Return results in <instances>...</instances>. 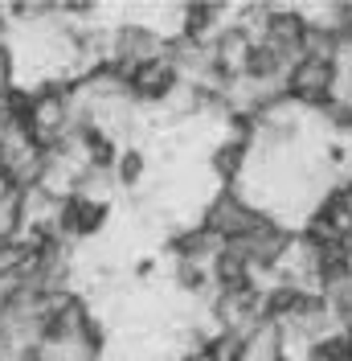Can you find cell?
<instances>
[{
    "instance_id": "1",
    "label": "cell",
    "mask_w": 352,
    "mask_h": 361,
    "mask_svg": "<svg viewBox=\"0 0 352 361\" xmlns=\"http://www.w3.org/2000/svg\"><path fill=\"white\" fill-rule=\"evenodd\" d=\"M4 37H8V21H4V13H0V54H4Z\"/></svg>"
}]
</instances>
